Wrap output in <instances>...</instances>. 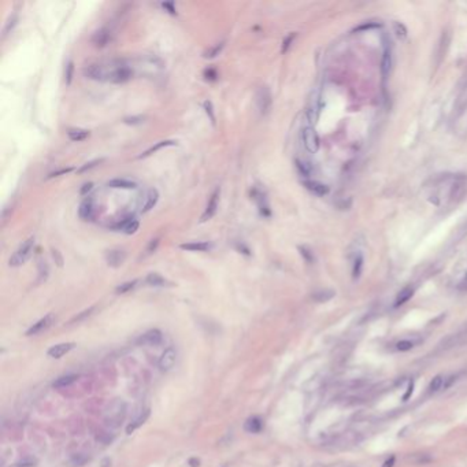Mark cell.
<instances>
[{
	"label": "cell",
	"instance_id": "6da1fadb",
	"mask_svg": "<svg viewBox=\"0 0 467 467\" xmlns=\"http://www.w3.org/2000/svg\"><path fill=\"white\" fill-rule=\"evenodd\" d=\"M126 415V403L121 399H115L107 407L104 413V422L110 427H118Z\"/></svg>",
	"mask_w": 467,
	"mask_h": 467
},
{
	"label": "cell",
	"instance_id": "7a4b0ae2",
	"mask_svg": "<svg viewBox=\"0 0 467 467\" xmlns=\"http://www.w3.org/2000/svg\"><path fill=\"white\" fill-rule=\"evenodd\" d=\"M33 248H35V237H29V238L25 240V241L19 245V248L14 252V255L10 258L8 265L11 267L22 266L25 262L30 258V255L33 252Z\"/></svg>",
	"mask_w": 467,
	"mask_h": 467
},
{
	"label": "cell",
	"instance_id": "3957f363",
	"mask_svg": "<svg viewBox=\"0 0 467 467\" xmlns=\"http://www.w3.org/2000/svg\"><path fill=\"white\" fill-rule=\"evenodd\" d=\"M133 77V70L132 67L125 65L122 62H118L115 65H108V81L115 84H122L129 81Z\"/></svg>",
	"mask_w": 467,
	"mask_h": 467
},
{
	"label": "cell",
	"instance_id": "277c9868",
	"mask_svg": "<svg viewBox=\"0 0 467 467\" xmlns=\"http://www.w3.org/2000/svg\"><path fill=\"white\" fill-rule=\"evenodd\" d=\"M302 140L303 145H304V148L307 149L310 154H317L318 152L321 145L320 136H318V133L313 128V125H307V126L303 128Z\"/></svg>",
	"mask_w": 467,
	"mask_h": 467
},
{
	"label": "cell",
	"instance_id": "5b68a950",
	"mask_svg": "<svg viewBox=\"0 0 467 467\" xmlns=\"http://www.w3.org/2000/svg\"><path fill=\"white\" fill-rule=\"evenodd\" d=\"M84 76L95 81H108V66L92 63L84 69Z\"/></svg>",
	"mask_w": 467,
	"mask_h": 467
},
{
	"label": "cell",
	"instance_id": "8992f818",
	"mask_svg": "<svg viewBox=\"0 0 467 467\" xmlns=\"http://www.w3.org/2000/svg\"><path fill=\"white\" fill-rule=\"evenodd\" d=\"M272 93H270V89L267 87H260L256 92V106L259 108V113L262 115H266L272 108Z\"/></svg>",
	"mask_w": 467,
	"mask_h": 467
},
{
	"label": "cell",
	"instance_id": "52a82bcc",
	"mask_svg": "<svg viewBox=\"0 0 467 467\" xmlns=\"http://www.w3.org/2000/svg\"><path fill=\"white\" fill-rule=\"evenodd\" d=\"M321 113V95L318 91L313 92L310 103L307 107V118L311 124H317V121L320 118Z\"/></svg>",
	"mask_w": 467,
	"mask_h": 467
},
{
	"label": "cell",
	"instance_id": "ba28073f",
	"mask_svg": "<svg viewBox=\"0 0 467 467\" xmlns=\"http://www.w3.org/2000/svg\"><path fill=\"white\" fill-rule=\"evenodd\" d=\"M392 65H393L392 46H390V42L385 40L384 52H382V59H381V73H382V77L386 78L389 76L390 70H392Z\"/></svg>",
	"mask_w": 467,
	"mask_h": 467
},
{
	"label": "cell",
	"instance_id": "9c48e42d",
	"mask_svg": "<svg viewBox=\"0 0 467 467\" xmlns=\"http://www.w3.org/2000/svg\"><path fill=\"white\" fill-rule=\"evenodd\" d=\"M462 344H467V324L465 325V327L459 330L455 334H451L450 337H447L441 344V347L444 349H448L452 348V347H458V345H462Z\"/></svg>",
	"mask_w": 467,
	"mask_h": 467
},
{
	"label": "cell",
	"instance_id": "30bf717a",
	"mask_svg": "<svg viewBox=\"0 0 467 467\" xmlns=\"http://www.w3.org/2000/svg\"><path fill=\"white\" fill-rule=\"evenodd\" d=\"M219 195H221V189L217 188V189L214 190L213 195L210 196V200L207 203V207L204 210V213L201 215V222H207L208 219H211L217 213V208H218V201H219Z\"/></svg>",
	"mask_w": 467,
	"mask_h": 467
},
{
	"label": "cell",
	"instance_id": "8fae6325",
	"mask_svg": "<svg viewBox=\"0 0 467 467\" xmlns=\"http://www.w3.org/2000/svg\"><path fill=\"white\" fill-rule=\"evenodd\" d=\"M53 321H55V315H53V314H48L44 318L37 321L36 324L30 326L28 331H26V336H35V334H39V333H43L44 330H47L48 327L53 324Z\"/></svg>",
	"mask_w": 467,
	"mask_h": 467
},
{
	"label": "cell",
	"instance_id": "7c38bea8",
	"mask_svg": "<svg viewBox=\"0 0 467 467\" xmlns=\"http://www.w3.org/2000/svg\"><path fill=\"white\" fill-rule=\"evenodd\" d=\"M454 381V377H445V375H436L434 378L430 381V384L427 386V393L429 395H434L440 390L448 388Z\"/></svg>",
	"mask_w": 467,
	"mask_h": 467
},
{
	"label": "cell",
	"instance_id": "4fadbf2b",
	"mask_svg": "<svg viewBox=\"0 0 467 467\" xmlns=\"http://www.w3.org/2000/svg\"><path fill=\"white\" fill-rule=\"evenodd\" d=\"M251 195H252L254 200L256 201V204H258L260 215H263V217H270V215H272V210H270V206H269L266 195L260 189H258V188H254Z\"/></svg>",
	"mask_w": 467,
	"mask_h": 467
},
{
	"label": "cell",
	"instance_id": "5bb4252c",
	"mask_svg": "<svg viewBox=\"0 0 467 467\" xmlns=\"http://www.w3.org/2000/svg\"><path fill=\"white\" fill-rule=\"evenodd\" d=\"M111 39H113L111 30L106 29V28H101V29H99L97 32L93 33L91 42H92V44H93L96 48H104L107 44H110Z\"/></svg>",
	"mask_w": 467,
	"mask_h": 467
},
{
	"label": "cell",
	"instance_id": "9a60e30c",
	"mask_svg": "<svg viewBox=\"0 0 467 467\" xmlns=\"http://www.w3.org/2000/svg\"><path fill=\"white\" fill-rule=\"evenodd\" d=\"M125 259H126V252L124 249H110V251H107L106 262L110 267L117 269V267L122 266Z\"/></svg>",
	"mask_w": 467,
	"mask_h": 467
},
{
	"label": "cell",
	"instance_id": "2e32d148",
	"mask_svg": "<svg viewBox=\"0 0 467 467\" xmlns=\"http://www.w3.org/2000/svg\"><path fill=\"white\" fill-rule=\"evenodd\" d=\"M177 361V352L174 348H167L159 359V369L162 372H169Z\"/></svg>",
	"mask_w": 467,
	"mask_h": 467
},
{
	"label": "cell",
	"instance_id": "e0dca14e",
	"mask_svg": "<svg viewBox=\"0 0 467 467\" xmlns=\"http://www.w3.org/2000/svg\"><path fill=\"white\" fill-rule=\"evenodd\" d=\"M423 341V338L420 336H410V337H404L402 340H399L395 344V349L399 352H407L410 349H414L417 345H420Z\"/></svg>",
	"mask_w": 467,
	"mask_h": 467
},
{
	"label": "cell",
	"instance_id": "ac0fdd59",
	"mask_svg": "<svg viewBox=\"0 0 467 467\" xmlns=\"http://www.w3.org/2000/svg\"><path fill=\"white\" fill-rule=\"evenodd\" d=\"M466 108H467V74L465 76L463 85L461 87L459 95H458V99H456L455 114L459 117V115H462V114L465 113V110H466Z\"/></svg>",
	"mask_w": 467,
	"mask_h": 467
},
{
	"label": "cell",
	"instance_id": "d6986e66",
	"mask_svg": "<svg viewBox=\"0 0 467 467\" xmlns=\"http://www.w3.org/2000/svg\"><path fill=\"white\" fill-rule=\"evenodd\" d=\"M76 347V344L74 343H60L56 344V345H53L51 348L47 351V355L49 358H52V359H60L63 355H66L67 352H70L71 349Z\"/></svg>",
	"mask_w": 467,
	"mask_h": 467
},
{
	"label": "cell",
	"instance_id": "ffe728a7",
	"mask_svg": "<svg viewBox=\"0 0 467 467\" xmlns=\"http://www.w3.org/2000/svg\"><path fill=\"white\" fill-rule=\"evenodd\" d=\"M78 215L83 221H92L95 218V206H93V200L88 197L80 204V210H78Z\"/></svg>",
	"mask_w": 467,
	"mask_h": 467
},
{
	"label": "cell",
	"instance_id": "44dd1931",
	"mask_svg": "<svg viewBox=\"0 0 467 467\" xmlns=\"http://www.w3.org/2000/svg\"><path fill=\"white\" fill-rule=\"evenodd\" d=\"M162 341V331L158 329H152L144 333L141 337L139 338L137 343L140 345H158Z\"/></svg>",
	"mask_w": 467,
	"mask_h": 467
},
{
	"label": "cell",
	"instance_id": "7402d4cb",
	"mask_svg": "<svg viewBox=\"0 0 467 467\" xmlns=\"http://www.w3.org/2000/svg\"><path fill=\"white\" fill-rule=\"evenodd\" d=\"M304 188L308 189L311 193L317 196H325L329 193V187L325 184L320 183V181H315V180H307L303 183Z\"/></svg>",
	"mask_w": 467,
	"mask_h": 467
},
{
	"label": "cell",
	"instance_id": "603a6c76",
	"mask_svg": "<svg viewBox=\"0 0 467 467\" xmlns=\"http://www.w3.org/2000/svg\"><path fill=\"white\" fill-rule=\"evenodd\" d=\"M180 248L185 251H192V252H206L211 248V244L207 241H192L181 244Z\"/></svg>",
	"mask_w": 467,
	"mask_h": 467
},
{
	"label": "cell",
	"instance_id": "cb8c5ba5",
	"mask_svg": "<svg viewBox=\"0 0 467 467\" xmlns=\"http://www.w3.org/2000/svg\"><path fill=\"white\" fill-rule=\"evenodd\" d=\"M414 295V286L408 285L406 288H403L396 296V300H395V307H400L404 303H407Z\"/></svg>",
	"mask_w": 467,
	"mask_h": 467
},
{
	"label": "cell",
	"instance_id": "d4e9b609",
	"mask_svg": "<svg viewBox=\"0 0 467 467\" xmlns=\"http://www.w3.org/2000/svg\"><path fill=\"white\" fill-rule=\"evenodd\" d=\"M262 427H263V420H260L259 417H251L244 423V429L248 433H259Z\"/></svg>",
	"mask_w": 467,
	"mask_h": 467
},
{
	"label": "cell",
	"instance_id": "484cf974",
	"mask_svg": "<svg viewBox=\"0 0 467 467\" xmlns=\"http://www.w3.org/2000/svg\"><path fill=\"white\" fill-rule=\"evenodd\" d=\"M176 144H177V141H174V140H163V141L156 142L155 145H152L151 148H148L145 152H142L139 158H140V159H142V158H148V156H151V155L155 154L156 151H159V149H162V148L169 147V145H176Z\"/></svg>",
	"mask_w": 467,
	"mask_h": 467
},
{
	"label": "cell",
	"instance_id": "4316f807",
	"mask_svg": "<svg viewBox=\"0 0 467 467\" xmlns=\"http://www.w3.org/2000/svg\"><path fill=\"white\" fill-rule=\"evenodd\" d=\"M108 187L119 188V189H135L136 183H133L130 180H125V178H114L111 181H108Z\"/></svg>",
	"mask_w": 467,
	"mask_h": 467
},
{
	"label": "cell",
	"instance_id": "83f0119b",
	"mask_svg": "<svg viewBox=\"0 0 467 467\" xmlns=\"http://www.w3.org/2000/svg\"><path fill=\"white\" fill-rule=\"evenodd\" d=\"M78 379V375L76 374H69V375H63V377H59V378H56L53 381L52 386L53 388H56V389H60V388H66V386H70L71 384H74L76 381Z\"/></svg>",
	"mask_w": 467,
	"mask_h": 467
},
{
	"label": "cell",
	"instance_id": "f1b7e54d",
	"mask_svg": "<svg viewBox=\"0 0 467 467\" xmlns=\"http://www.w3.org/2000/svg\"><path fill=\"white\" fill-rule=\"evenodd\" d=\"M158 200H159V193H158V190L154 189V188L148 190L147 200H145V204H144V207H142V211L147 213L151 208H154L155 206H156Z\"/></svg>",
	"mask_w": 467,
	"mask_h": 467
},
{
	"label": "cell",
	"instance_id": "f546056e",
	"mask_svg": "<svg viewBox=\"0 0 467 467\" xmlns=\"http://www.w3.org/2000/svg\"><path fill=\"white\" fill-rule=\"evenodd\" d=\"M88 462H89L88 455L78 452V454H73V455L69 458L67 463L70 465V467H83L84 465H87Z\"/></svg>",
	"mask_w": 467,
	"mask_h": 467
},
{
	"label": "cell",
	"instance_id": "4dcf8cb0",
	"mask_svg": "<svg viewBox=\"0 0 467 467\" xmlns=\"http://www.w3.org/2000/svg\"><path fill=\"white\" fill-rule=\"evenodd\" d=\"M363 262H365V259H363V255L361 252H358L355 255L354 263H352V277H354V280L361 277L362 270H363Z\"/></svg>",
	"mask_w": 467,
	"mask_h": 467
},
{
	"label": "cell",
	"instance_id": "1f68e13d",
	"mask_svg": "<svg viewBox=\"0 0 467 467\" xmlns=\"http://www.w3.org/2000/svg\"><path fill=\"white\" fill-rule=\"evenodd\" d=\"M148 417H149V410H145L144 413H141V414L137 417L136 420H133V422H132V423L128 426V429H126V433H128V434H132V433L135 432V430H136L139 426H141L142 423H144V422L147 420Z\"/></svg>",
	"mask_w": 467,
	"mask_h": 467
},
{
	"label": "cell",
	"instance_id": "d6a6232c",
	"mask_svg": "<svg viewBox=\"0 0 467 467\" xmlns=\"http://www.w3.org/2000/svg\"><path fill=\"white\" fill-rule=\"evenodd\" d=\"M67 136L71 141H84L89 137V130L84 129H70L67 132Z\"/></svg>",
	"mask_w": 467,
	"mask_h": 467
},
{
	"label": "cell",
	"instance_id": "836d02e7",
	"mask_svg": "<svg viewBox=\"0 0 467 467\" xmlns=\"http://www.w3.org/2000/svg\"><path fill=\"white\" fill-rule=\"evenodd\" d=\"M145 282L148 285H151V286H165L167 284V281H166L165 278L162 277L160 274L158 273H151V274H148L147 277H145Z\"/></svg>",
	"mask_w": 467,
	"mask_h": 467
},
{
	"label": "cell",
	"instance_id": "e575fe53",
	"mask_svg": "<svg viewBox=\"0 0 467 467\" xmlns=\"http://www.w3.org/2000/svg\"><path fill=\"white\" fill-rule=\"evenodd\" d=\"M295 163H296V167H297V170H299V173H300L302 176H304V177H310V176L313 174L314 169L311 163H308V162H306V160H300V159L296 160Z\"/></svg>",
	"mask_w": 467,
	"mask_h": 467
},
{
	"label": "cell",
	"instance_id": "d590c367",
	"mask_svg": "<svg viewBox=\"0 0 467 467\" xmlns=\"http://www.w3.org/2000/svg\"><path fill=\"white\" fill-rule=\"evenodd\" d=\"M224 47H225V42L217 43L215 46H213V47L208 48L207 51H206V52L203 53V56H204L206 59H214L215 56H218L219 53L222 52V49H224Z\"/></svg>",
	"mask_w": 467,
	"mask_h": 467
},
{
	"label": "cell",
	"instance_id": "8d00e7d4",
	"mask_svg": "<svg viewBox=\"0 0 467 467\" xmlns=\"http://www.w3.org/2000/svg\"><path fill=\"white\" fill-rule=\"evenodd\" d=\"M333 296H334V292H333V290H327V289L318 290V292H315V293L313 295V299L315 300V302L324 303V302H327V300H330Z\"/></svg>",
	"mask_w": 467,
	"mask_h": 467
},
{
	"label": "cell",
	"instance_id": "74e56055",
	"mask_svg": "<svg viewBox=\"0 0 467 467\" xmlns=\"http://www.w3.org/2000/svg\"><path fill=\"white\" fill-rule=\"evenodd\" d=\"M137 282H139L137 280H133V281H128V282H125V284H121L119 286H117L115 292H117V293H126V292H129V290H133L136 288Z\"/></svg>",
	"mask_w": 467,
	"mask_h": 467
},
{
	"label": "cell",
	"instance_id": "f35d334b",
	"mask_svg": "<svg viewBox=\"0 0 467 467\" xmlns=\"http://www.w3.org/2000/svg\"><path fill=\"white\" fill-rule=\"evenodd\" d=\"M11 467H37V461L33 458H25L15 462L14 465H11Z\"/></svg>",
	"mask_w": 467,
	"mask_h": 467
},
{
	"label": "cell",
	"instance_id": "ab89813d",
	"mask_svg": "<svg viewBox=\"0 0 467 467\" xmlns=\"http://www.w3.org/2000/svg\"><path fill=\"white\" fill-rule=\"evenodd\" d=\"M73 74H74V63H73V60H69V62H67V65H66V71H65L66 85H70L71 84Z\"/></svg>",
	"mask_w": 467,
	"mask_h": 467
},
{
	"label": "cell",
	"instance_id": "60d3db41",
	"mask_svg": "<svg viewBox=\"0 0 467 467\" xmlns=\"http://www.w3.org/2000/svg\"><path fill=\"white\" fill-rule=\"evenodd\" d=\"M103 158H100V159H95V160H91V162H88V163H85V165L84 166H81V167H80V169H78L77 170V173L78 174H81V173H85V172H88V170H91V169H93V167H96V166L97 165H100L101 162H103Z\"/></svg>",
	"mask_w": 467,
	"mask_h": 467
},
{
	"label": "cell",
	"instance_id": "b9f144b4",
	"mask_svg": "<svg viewBox=\"0 0 467 467\" xmlns=\"http://www.w3.org/2000/svg\"><path fill=\"white\" fill-rule=\"evenodd\" d=\"M204 110H206V114L208 115V118L211 121V124L215 125V113H214V107L213 103L210 100L204 101Z\"/></svg>",
	"mask_w": 467,
	"mask_h": 467
},
{
	"label": "cell",
	"instance_id": "7bdbcfd3",
	"mask_svg": "<svg viewBox=\"0 0 467 467\" xmlns=\"http://www.w3.org/2000/svg\"><path fill=\"white\" fill-rule=\"evenodd\" d=\"M17 21H18L17 15H12V17L10 18L8 21H7L6 26H4V30H3V37H6V36L8 35L10 32H11L12 28H14V26L17 25Z\"/></svg>",
	"mask_w": 467,
	"mask_h": 467
},
{
	"label": "cell",
	"instance_id": "ee69618b",
	"mask_svg": "<svg viewBox=\"0 0 467 467\" xmlns=\"http://www.w3.org/2000/svg\"><path fill=\"white\" fill-rule=\"evenodd\" d=\"M39 277H40V281H46V278L48 277V265L46 263V260L44 262H40L39 263Z\"/></svg>",
	"mask_w": 467,
	"mask_h": 467
},
{
	"label": "cell",
	"instance_id": "f6af8a7d",
	"mask_svg": "<svg viewBox=\"0 0 467 467\" xmlns=\"http://www.w3.org/2000/svg\"><path fill=\"white\" fill-rule=\"evenodd\" d=\"M95 308L96 307H89L88 310H84L83 313L78 314V315H76V317H74V318L71 320V322H80V321H83V320H85V318H88L89 315H91V314L95 311Z\"/></svg>",
	"mask_w": 467,
	"mask_h": 467
},
{
	"label": "cell",
	"instance_id": "bcb514c9",
	"mask_svg": "<svg viewBox=\"0 0 467 467\" xmlns=\"http://www.w3.org/2000/svg\"><path fill=\"white\" fill-rule=\"evenodd\" d=\"M145 121L144 115H136V117H129V118H125L124 122L126 125H140Z\"/></svg>",
	"mask_w": 467,
	"mask_h": 467
},
{
	"label": "cell",
	"instance_id": "7dc6e473",
	"mask_svg": "<svg viewBox=\"0 0 467 467\" xmlns=\"http://www.w3.org/2000/svg\"><path fill=\"white\" fill-rule=\"evenodd\" d=\"M159 242H160V237H155V238H152V240L149 241V244L147 245V254L148 255L154 254L155 251H156V248H158V245H159Z\"/></svg>",
	"mask_w": 467,
	"mask_h": 467
},
{
	"label": "cell",
	"instance_id": "c3c4849f",
	"mask_svg": "<svg viewBox=\"0 0 467 467\" xmlns=\"http://www.w3.org/2000/svg\"><path fill=\"white\" fill-rule=\"evenodd\" d=\"M139 226H140V224H139V221H136V219H133V221H132V222H130L129 225L126 226V228H125V233H126V234H133V233H136L137 232V229H139Z\"/></svg>",
	"mask_w": 467,
	"mask_h": 467
},
{
	"label": "cell",
	"instance_id": "681fc988",
	"mask_svg": "<svg viewBox=\"0 0 467 467\" xmlns=\"http://www.w3.org/2000/svg\"><path fill=\"white\" fill-rule=\"evenodd\" d=\"M204 78L208 80V81H215L218 78V73L213 67H208V69L204 70Z\"/></svg>",
	"mask_w": 467,
	"mask_h": 467
},
{
	"label": "cell",
	"instance_id": "f907efd6",
	"mask_svg": "<svg viewBox=\"0 0 467 467\" xmlns=\"http://www.w3.org/2000/svg\"><path fill=\"white\" fill-rule=\"evenodd\" d=\"M295 37H296L295 33H292V35H289V36H288V37H285V40H284V42H282V48H281V52L285 53V52H286V51H288V48L290 47V44H292V42L295 40Z\"/></svg>",
	"mask_w": 467,
	"mask_h": 467
},
{
	"label": "cell",
	"instance_id": "816d5d0a",
	"mask_svg": "<svg viewBox=\"0 0 467 467\" xmlns=\"http://www.w3.org/2000/svg\"><path fill=\"white\" fill-rule=\"evenodd\" d=\"M51 252H52V258H53V260H55V263H56V265H58L59 267L63 266V256H62V254H60L59 251H58V249L52 248V251H51Z\"/></svg>",
	"mask_w": 467,
	"mask_h": 467
},
{
	"label": "cell",
	"instance_id": "f5cc1de1",
	"mask_svg": "<svg viewBox=\"0 0 467 467\" xmlns=\"http://www.w3.org/2000/svg\"><path fill=\"white\" fill-rule=\"evenodd\" d=\"M299 251H300L303 258L307 260V262H313V252H311L307 247H299Z\"/></svg>",
	"mask_w": 467,
	"mask_h": 467
},
{
	"label": "cell",
	"instance_id": "db71d44e",
	"mask_svg": "<svg viewBox=\"0 0 467 467\" xmlns=\"http://www.w3.org/2000/svg\"><path fill=\"white\" fill-rule=\"evenodd\" d=\"M74 170V167H66V169H60L58 172H53L51 173L47 178H53V177H59V176H63V174H67V173H70Z\"/></svg>",
	"mask_w": 467,
	"mask_h": 467
},
{
	"label": "cell",
	"instance_id": "11a10c76",
	"mask_svg": "<svg viewBox=\"0 0 467 467\" xmlns=\"http://www.w3.org/2000/svg\"><path fill=\"white\" fill-rule=\"evenodd\" d=\"M162 7H163V8H165L167 12H170L172 15H176V14H177L176 6H174V3H172V1H166V3H162Z\"/></svg>",
	"mask_w": 467,
	"mask_h": 467
},
{
	"label": "cell",
	"instance_id": "9f6ffc18",
	"mask_svg": "<svg viewBox=\"0 0 467 467\" xmlns=\"http://www.w3.org/2000/svg\"><path fill=\"white\" fill-rule=\"evenodd\" d=\"M92 187H93V184L92 183H87V184H84L83 185V188H81V189H80V193H81V195H87V193H88L89 190L92 189Z\"/></svg>",
	"mask_w": 467,
	"mask_h": 467
},
{
	"label": "cell",
	"instance_id": "6f0895ef",
	"mask_svg": "<svg viewBox=\"0 0 467 467\" xmlns=\"http://www.w3.org/2000/svg\"><path fill=\"white\" fill-rule=\"evenodd\" d=\"M189 466L199 467L200 466V461H199V459H196V458H192V459H189Z\"/></svg>",
	"mask_w": 467,
	"mask_h": 467
},
{
	"label": "cell",
	"instance_id": "680465c9",
	"mask_svg": "<svg viewBox=\"0 0 467 467\" xmlns=\"http://www.w3.org/2000/svg\"><path fill=\"white\" fill-rule=\"evenodd\" d=\"M110 465H111V461H110L108 458L101 461V467H110Z\"/></svg>",
	"mask_w": 467,
	"mask_h": 467
}]
</instances>
